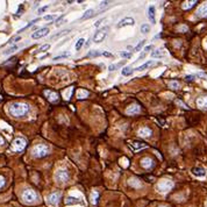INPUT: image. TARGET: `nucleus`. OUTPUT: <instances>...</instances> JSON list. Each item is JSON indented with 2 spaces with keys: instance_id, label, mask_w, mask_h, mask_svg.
I'll use <instances>...</instances> for the list:
<instances>
[{
  "instance_id": "nucleus-1",
  "label": "nucleus",
  "mask_w": 207,
  "mask_h": 207,
  "mask_svg": "<svg viewBox=\"0 0 207 207\" xmlns=\"http://www.w3.org/2000/svg\"><path fill=\"white\" fill-rule=\"evenodd\" d=\"M30 107L28 104H25V102H13L9 105V108H8V112L14 118H21V116H25L28 114Z\"/></svg>"
},
{
  "instance_id": "nucleus-2",
  "label": "nucleus",
  "mask_w": 207,
  "mask_h": 207,
  "mask_svg": "<svg viewBox=\"0 0 207 207\" xmlns=\"http://www.w3.org/2000/svg\"><path fill=\"white\" fill-rule=\"evenodd\" d=\"M31 154H33L34 157L42 158V157L47 156V155L49 154V147L45 146V144H37V146H35L31 149Z\"/></svg>"
},
{
  "instance_id": "nucleus-3",
  "label": "nucleus",
  "mask_w": 207,
  "mask_h": 207,
  "mask_svg": "<svg viewBox=\"0 0 207 207\" xmlns=\"http://www.w3.org/2000/svg\"><path fill=\"white\" fill-rule=\"evenodd\" d=\"M172 187H174V183H172L171 180H169V179H162L157 184V190L160 192H162V193L169 192Z\"/></svg>"
},
{
  "instance_id": "nucleus-4",
  "label": "nucleus",
  "mask_w": 207,
  "mask_h": 207,
  "mask_svg": "<svg viewBox=\"0 0 207 207\" xmlns=\"http://www.w3.org/2000/svg\"><path fill=\"white\" fill-rule=\"evenodd\" d=\"M22 199H23V201L25 202H27V204H31V202H34L36 199H37V194H36V192L34 191V190H30V188H28V190H26V191L23 192V194H22Z\"/></svg>"
},
{
  "instance_id": "nucleus-5",
  "label": "nucleus",
  "mask_w": 207,
  "mask_h": 207,
  "mask_svg": "<svg viewBox=\"0 0 207 207\" xmlns=\"http://www.w3.org/2000/svg\"><path fill=\"white\" fill-rule=\"evenodd\" d=\"M70 176H69V171L66 169H58L55 174V179L59 183H65L69 180Z\"/></svg>"
},
{
  "instance_id": "nucleus-6",
  "label": "nucleus",
  "mask_w": 207,
  "mask_h": 207,
  "mask_svg": "<svg viewBox=\"0 0 207 207\" xmlns=\"http://www.w3.org/2000/svg\"><path fill=\"white\" fill-rule=\"evenodd\" d=\"M27 146V142L25 139H21V137H18V139H15L12 143V149L14 151H22Z\"/></svg>"
},
{
  "instance_id": "nucleus-7",
  "label": "nucleus",
  "mask_w": 207,
  "mask_h": 207,
  "mask_svg": "<svg viewBox=\"0 0 207 207\" xmlns=\"http://www.w3.org/2000/svg\"><path fill=\"white\" fill-rule=\"evenodd\" d=\"M106 35H107V27H106V28H102V29H99V30L94 34L93 41H94L95 43H100V42H102L104 40H105Z\"/></svg>"
},
{
  "instance_id": "nucleus-8",
  "label": "nucleus",
  "mask_w": 207,
  "mask_h": 207,
  "mask_svg": "<svg viewBox=\"0 0 207 207\" xmlns=\"http://www.w3.org/2000/svg\"><path fill=\"white\" fill-rule=\"evenodd\" d=\"M61 197H62V193H61V192H53V193H50V194L48 196L47 200H48V202H49L50 205L55 206V205H57V204L59 202Z\"/></svg>"
},
{
  "instance_id": "nucleus-9",
  "label": "nucleus",
  "mask_w": 207,
  "mask_h": 207,
  "mask_svg": "<svg viewBox=\"0 0 207 207\" xmlns=\"http://www.w3.org/2000/svg\"><path fill=\"white\" fill-rule=\"evenodd\" d=\"M49 31H50L49 28H41V29H39V30H36L35 33L31 34V39L37 40V39L44 37V36H47L48 34H49Z\"/></svg>"
},
{
  "instance_id": "nucleus-10",
  "label": "nucleus",
  "mask_w": 207,
  "mask_h": 207,
  "mask_svg": "<svg viewBox=\"0 0 207 207\" xmlns=\"http://www.w3.org/2000/svg\"><path fill=\"white\" fill-rule=\"evenodd\" d=\"M135 25V20L134 18H130V16H128V18H125L122 20H120L119 23L116 25L118 28H121V27H126V26H133Z\"/></svg>"
},
{
  "instance_id": "nucleus-11",
  "label": "nucleus",
  "mask_w": 207,
  "mask_h": 207,
  "mask_svg": "<svg viewBox=\"0 0 207 207\" xmlns=\"http://www.w3.org/2000/svg\"><path fill=\"white\" fill-rule=\"evenodd\" d=\"M196 14L198 18H207V3H204L202 5H200Z\"/></svg>"
},
{
  "instance_id": "nucleus-12",
  "label": "nucleus",
  "mask_w": 207,
  "mask_h": 207,
  "mask_svg": "<svg viewBox=\"0 0 207 207\" xmlns=\"http://www.w3.org/2000/svg\"><path fill=\"white\" fill-rule=\"evenodd\" d=\"M43 93H44V95L47 97V99L49 101H51V102H57L58 101V95H57L56 92L50 91V90H45Z\"/></svg>"
},
{
  "instance_id": "nucleus-13",
  "label": "nucleus",
  "mask_w": 207,
  "mask_h": 207,
  "mask_svg": "<svg viewBox=\"0 0 207 207\" xmlns=\"http://www.w3.org/2000/svg\"><path fill=\"white\" fill-rule=\"evenodd\" d=\"M141 111V107L137 105V104H133V105L128 106L127 110H126V113L128 115H134V114H139Z\"/></svg>"
},
{
  "instance_id": "nucleus-14",
  "label": "nucleus",
  "mask_w": 207,
  "mask_h": 207,
  "mask_svg": "<svg viewBox=\"0 0 207 207\" xmlns=\"http://www.w3.org/2000/svg\"><path fill=\"white\" fill-rule=\"evenodd\" d=\"M141 166H142L143 169L149 170V169H151V168L154 166V161H152L150 157H144V158L141 160Z\"/></svg>"
},
{
  "instance_id": "nucleus-15",
  "label": "nucleus",
  "mask_w": 207,
  "mask_h": 207,
  "mask_svg": "<svg viewBox=\"0 0 207 207\" xmlns=\"http://www.w3.org/2000/svg\"><path fill=\"white\" fill-rule=\"evenodd\" d=\"M155 14H156V9H155V6L150 5L148 7V18L150 20V22L154 25V23H156V18H155Z\"/></svg>"
},
{
  "instance_id": "nucleus-16",
  "label": "nucleus",
  "mask_w": 207,
  "mask_h": 207,
  "mask_svg": "<svg viewBox=\"0 0 207 207\" xmlns=\"http://www.w3.org/2000/svg\"><path fill=\"white\" fill-rule=\"evenodd\" d=\"M197 106L201 110H207V97L202 95L197 99Z\"/></svg>"
},
{
  "instance_id": "nucleus-17",
  "label": "nucleus",
  "mask_w": 207,
  "mask_h": 207,
  "mask_svg": "<svg viewBox=\"0 0 207 207\" xmlns=\"http://www.w3.org/2000/svg\"><path fill=\"white\" fill-rule=\"evenodd\" d=\"M137 134H139L141 137H149V136H151L152 130H151L149 127H142L141 129H139Z\"/></svg>"
},
{
  "instance_id": "nucleus-18",
  "label": "nucleus",
  "mask_w": 207,
  "mask_h": 207,
  "mask_svg": "<svg viewBox=\"0 0 207 207\" xmlns=\"http://www.w3.org/2000/svg\"><path fill=\"white\" fill-rule=\"evenodd\" d=\"M129 147H130L132 149H134V150H139V149L146 148L147 144H146V143H142V142H139V141H132L130 144H129Z\"/></svg>"
},
{
  "instance_id": "nucleus-19",
  "label": "nucleus",
  "mask_w": 207,
  "mask_h": 207,
  "mask_svg": "<svg viewBox=\"0 0 207 207\" xmlns=\"http://www.w3.org/2000/svg\"><path fill=\"white\" fill-rule=\"evenodd\" d=\"M192 174L194 176H197V177H205L206 176V171L202 168H193L192 169Z\"/></svg>"
},
{
  "instance_id": "nucleus-20",
  "label": "nucleus",
  "mask_w": 207,
  "mask_h": 207,
  "mask_svg": "<svg viewBox=\"0 0 207 207\" xmlns=\"http://www.w3.org/2000/svg\"><path fill=\"white\" fill-rule=\"evenodd\" d=\"M197 3H198L197 0H190V1H184L183 5H182V8L185 9V11H186V9H190V8H192Z\"/></svg>"
},
{
  "instance_id": "nucleus-21",
  "label": "nucleus",
  "mask_w": 207,
  "mask_h": 207,
  "mask_svg": "<svg viewBox=\"0 0 207 207\" xmlns=\"http://www.w3.org/2000/svg\"><path fill=\"white\" fill-rule=\"evenodd\" d=\"M79 202V199H77L76 197H67L65 200V205L66 206H72V205H77Z\"/></svg>"
},
{
  "instance_id": "nucleus-22",
  "label": "nucleus",
  "mask_w": 207,
  "mask_h": 207,
  "mask_svg": "<svg viewBox=\"0 0 207 207\" xmlns=\"http://www.w3.org/2000/svg\"><path fill=\"white\" fill-rule=\"evenodd\" d=\"M165 56V51L163 49H157L151 53V57L152 58H156V57H164Z\"/></svg>"
},
{
  "instance_id": "nucleus-23",
  "label": "nucleus",
  "mask_w": 207,
  "mask_h": 207,
  "mask_svg": "<svg viewBox=\"0 0 207 207\" xmlns=\"http://www.w3.org/2000/svg\"><path fill=\"white\" fill-rule=\"evenodd\" d=\"M152 49H154V45H152V44H150V45H147V47H146V48L143 49L142 54H141V55L139 56V61L143 59V58H144V57H146L147 55H148V53H149V51H150V50H152Z\"/></svg>"
},
{
  "instance_id": "nucleus-24",
  "label": "nucleus",
  "mask_w": 207,
  "mask_h": 207,
  "mask_svg": "<svg viewBox=\"0 0 207 207\" xmlns=\"http://www.w3.org/2000/svg\"><path fill=\"white\" fill-rule=\"evenodd\" d=\"M94 9H87V11H85L84 15L81 16V20H87L90 18H92V16H94Z\"/></svg>"
},
{
  "instance_id": "nucleus-25",
  "label": "nucleus",
  "mask_w": 207,
  "mask_h": 207,
  "mask_svg": "<svg viewBox=\"0 0 207 207\" xmlns=\"http://www.w3.org/2000/svg\"><path fill=\"white\" fill-rule=\"evenodd\" d=\"M154 64V61H148L147 63H144V64H142V65H140V66H137L135 70L136 71H143V70H146V69H148L149 66H151Z\"/></svg>"
},
{
  "instance_id": "nucleus-26",
  "label": "nucleus",
  "mask_w": 207,
  "mask_h": 207,
  "mask_svg": "<svg viewBox=\"0 0 207 207\" xmlns=\"http://www.w3.org/2000/svg\"><path fill=\"white\" fill-rule=\"evenodd\" d=\"M132 73H133V69H132L130 66H125V67H122V70H121V75H122V76L127 77V76H130Z\"/></svg>"
},
{
  "instance_id": "nucleus-27",
  "label": "nucleus",
  "mask_w": 207,
  "mask_h": 207,
  "mask_svg": "<svg viewBox=\"0 0 207 207\" xmlns=\"http://www.w3.org/2000/svg\"><path fill=\"white\" fill-rule=\"evenodd\" d=\"M98 198H99V193H98L97 191H93V192L91 193V204L95 206V205L98 204Z\"/></svg>"
},
{
  "instance_id": "nucleus-28",
  "label": "nucleus",
  "mask_w": 207,
  "mask_h": 207,
  "mask_svg": "<svg viewBox=\"0 0 207 207\" xmlns=\"http://www.w3.org/2000/svg\"><path fill=\"white\" fill-rule=\"evenodd\" d=\"M89 91H86V90H79L78 92H77V98L78 99H84V98H86V97H89Z\"/></svg>"
},
{
  "instance_id": "nucleus-29",
  "label": "nucleus",
  "mask_w": 207,
  "mask_h": 207,
  "mask_svg": "<svg viewBox=\"0 0 207 207\" xmlns=\"http://www.w3.org/2000/svg\"><path fill=\"white\" fill-rule=\"evenodd\" d=\"M125 64V61H122V62H120V63H116V64H111L110 66H108V71H114V70H116L118 67H120V66H122Z\"/></svg>"
},
{
  "instance_id": "nucleus-30",
  "label": "nucleus",
  "mask_w": 207,
  "mask_h": 207,
  "mask_svg": "<svg viewBox=\"0 0 207 207\" xmlns=\"http://www.w3.org/2000/svg\"><path fill=\"white\" fill-rule=\"evenodd\" d=\"M129 185H132L134 187H140L141 186V182L139 179H136V178H132V179H129Z\"/></svg>"
},
{
  "instance_id": "nucleus-31",
  "label": "nucleus",
  "mask_w": 207,
  "mask_h": 207,
  "mask_svg": "<svg viewBox=\"0 0 207 207\" xmlns=\"http://www.w3.org/2000/svg\"><path fill=\"white\" fill-rule=\"evenodd\" d=\"M169 87H170V89H174V90H177V89L180 87V84H179L178 81H176V80H172V81L169 83Z\"/></svg>"
},
{
  "instance_id": "nucleus-32",
  "label": "nucleus",
  "mask_w": 207,
  "mask_h": 207,
  "mask_svg": "<svg viewBox=\"0 0 207 207\" xmlns=\"http://www.w3.org/2000/svg\"><path fill=\"white\" fill-rule=\"evenodd\" d=\"M146 42H147L146 40H142V41H140L139 43H137V45H136V47H135V49H134L135 53H136V51H140V50L143 48V45L146 44Z\"/></svg>"
},
{
  "instance_id": "nucleus-33",
  "label": "nucleus",
  "mask_w": 207,
  "mask_h": 207,
  "mask_svg": "<svg viewBox=\"0 0 207 207\" xmlns=\"http://www.w3.org/2000/svg\"><path fill=\"white\" fill-rule=\"evenodd\" d=\"M149 31H150V25H148V23H143V25L141 26V33L147 34V33H149Z\"/></svg>"
},
{
  "instance_id": "nucleus-34",
  "label": "nucleus",
  "mask_w": 207,
  "mask_h": 207,
  "mask_svg": "<svg viewBox=\"0 0 207 207\" xmlns=\"http://www.w3.org/2000/svg\"><path fill=\"white\" fill-rule=\"evenodd\" d=\"M84 42H85V40H84V39H79V40L76 42L75 49H76V50H80V48L84 45Z\"/></svg>"
},
{
  "instance_id": "nucleus-35",
  "label": "nucleus",
  "mask_w": 207,
  "mask_h": 207,
  "mask_svg": "<svg viewBox=\"0 0 207 207\" xmlns=\"http://www.w3.org/2000/svg\"><path fill=\"white\" fill-rule=\"evenodd\" d=\"M16 49H18V45H13V47H11L9 49H7L6 51H4V55H11L12 53H14Z\"/></svg>"
},
{
  "instance_id": "nucleus-36",
  "label": "nucleus",
  "mask_w": 207,
  "mask_h": 207,
  "mask_svg": "<svg viewBox=\"0 0 207 207\" xmlns=\"http://www.w3.org/2000/svg\"><path fill=\"white\" fill-rule=\"evenodd\" d=\"M39 20H40V19H34V20H33V21H30V22H29V23H28V25H27V26H26V27H23V28H22V29H20V30H19V31H18V33H21V31H23V30H25V29H27V28H29V27H31V26H33V25H34V23H35V22H37V21H39Z\"/></svg>"
},
{
  "instance_id": "nucleus-37",
  "label": "nucleus",
  "mask_w": 207,
  "mask_h": 207,
  "mask_svg": "<svg viewBox=\"0 0 207 207\" xmlns=\"http://www.w3.org/2000/svg\"><path fill=\"white\" fill-rule=\"evenodd\" d=\"M101 55V53L99 50H92V51H90L89 53V56L90 57H98V56H100Z\"/></svg>"
},
{
  "instance_id": "nucleus-38",
  "label": "nucleus",
  "mask_w": 207,
  "mask_h": 207,
  "mask_svg": "<svg viewBox=\"0 0 207 207\" xmlns=\"http://www.w3.org/2000/svg\"><path fill=\"white\" fill-rule=\"evenodd\" d=\"M50 47H51L50 44H43V45H41V47L39 48V50H37V51H39V53H43V51L49 50V49H50Z\"/></svg>"
},
{
  "instance_id": "nucleus-39",
  "label": "nucleus",
  "mask_w": 207,
  "mask_h": 207,
  "mask_svg": "<svg viewBox=\"0 0 207 207\" xmlns=\"http://www.w3.org/2000/svg\"><path fill=\"white\" fill-rule=\"evenodd\" d=\"M108 5H110V1H102V3H100V5H99V11H102V8L105 9V8H107L108 7Z\"/></svg>"
},
{
  "instance_id": "nucleus-40",
  "label": "nucleus",
  "mask_w": 207,
  "mask_h": 207,
  "mask_svg": "<svg viewBox=\"0 0 207 207\" xmlns=\"http://www.w3.org/2000/svg\"><path fill=\"white\" fill-rule=\"evenodd\" d=\"M120 164L124 165V168H127V166H128V160H127V158H125V157H124V158H121V160H120Z\"/></svg>"
},
{
  "instance_id": "nucleus-41",
  "label": "nucleus",
  "mask_w": 207,
  "mask_h": 207,
  "mask_svg": "<svg viewBox=\"0 0 207 207\" xmlns=\"http://www.w3.org/2000/svg\"><path fill=\"white\" fill-rule=\"evenodd\" d=\"M55 18H56V15H44L43 16V19L45 21H51V20H54Z\"/></svg>"
},
{
  "instance_id": "nucleus-42",
  "label": "nucleus",
  "mask_w": 207,
  "mask_h": 207,
  "mask_svg": "<svg viewBox=\"0 0 207 207\" xmlns=\"http://www.w3.org/2000/svg\"><path fill=\"white\" fill-rule=\"evenodd\" d=\"M69 56H70V54H64V55H61V56H56V57H54V61H57V59H61V58H66Z\"/></svg>"
},
{
  "instance_id": "nucleus-43",
  "label": "nucleus",
  "mask_w": 207,
  "mask_h": 207,
  "mask_svg": "<svg viewBox=\"0 0 207 207\" xmlns=\"http://www.w3.org/2000/svg\"><path fill=\"white\" fill-rule=\"evenodd\" d=\"M48 8H49V5H45V6L41 7V8H39V14H42V13H44V12H45Z\"/></svg>"
},
{
  "instance_id": "nucleus-44",
  "label": "nucleus",
  "mask_w": 207,
  "mask_h": 207,
  "mask_svg": "<svg viewBox=\"0 0 207 207\" xmlns=\"http://www.w3.org/2000/svg\"><path fill=\"white\" fill-rule=\"evenodd\" d=\"M63 19H64V15H61L59 18L56 20V23H55V25H56V26H61V25H62V20H63Z\"/></svg>"
},
{
  "instance_id": "nucleus-45",
  "label": "nucleus",
  "mask_w": 207,
  "mask_h": 207,
  "mask_svg": "<svg viewBox=\"0 0 207 207\" xmlns=\"http://www.w3.org/2000/svg\"><path fill=\"white\" fill-rule=\"evenodd\" d=\"M176 104H177V105H179V106H182V107H183V108H185V110H186V108H188V107L185 105V104H184L183 101H180V100H176Z\"/></svg>"
},
{
  "instance_id": "nucleus-46",
  "label": "nucleus",
  "mask_w": 207,
  "mask_h": 207,
  "mask_svg": "<svg viewBox=\"0 0 207 207\" xmlns=\"http://www.w3.org/2000/svg\"><path fill=\"white\" fill-rule=\"evenodd\" d=\"M5 186V178L3 176H0V188Z\"/></svg>"
},
{
  "instance_id": "nucleus-47",
  "label": "nucleus",
  "mask_w": 207,
  "mask_h": 207,
  "mask_svg": "<svg viewBox=\"0 0 207 207\" xmlns=\"http://www.w3.org/2000/svg\"><path fill=\"white\" fill-rule=\"evenodd\" d=\"M105 20H106V19H100V20H98V21H97V22L94 23V26H95V27L98 28V27H99V26L101 25V22H102V21H105Z\"/></svg>"
},
{
  "instance_id": "nucleus-48",
  "label": "nucleus",
  "mask_w": 207,
  "mask_h": 207,
  "mask_svg": "<svg viewBox=\"0 0 207 207\" xmlns=\"http://www.w3.org/2000/svg\"><path fill=\"white\" fill-rule=\"evenodd\" d=\"M130 55H132V53H121V54H120V56H121V57H128Z\"/></svg>"
},
{
  "instance_id": "nucleus-49",
  "label": "nucleus",
  "mask_w": 207,
  "mask_h": 207,
  "mask_svg": "<svg viewBox=\"0 0 207 207\" xmlns=\"http://www.w3.org/2000/svg\"><path fill=\"white\" fill-rule=\"evenodd\" d=\"M101 55L106 56V57H111V56H112V54H111V53H107V51H102V53H101Z\"/></svg>"
},
{
  "instance_id": "nucleus-50",
  "label": "nucleus",
  "mask_w": 207,
  "mask_h": 207,
  "mask_svg": "<svg viewBox=\"0 0 207 207\" xmlns=\"http://www.w3.org/2000/svg\"><path fill=\"white\" fill-rule=\"evenodd\" d=\"M194 76H186V80H193Z\"/></svg>"
},
{
  "instance_id": "nucleus-51",
  "label": "nucleus",
  "mask_w": 207,
  "mask_h": 207,
  "mask_svg": "<svg viewBox=\"0 0 207 207\" xmlns=\"http://www.w3.org/2000/svg\"><path fill=\"white\" fill-rule=\"evenodd\" d=\"M3 144H5V140H4V137L0 136V146H3Z\"/></svg>"
},
{
  "instance_id": "nucleus-52",
  "label": "nucleus",
  "mask_w": 207,
  "mask_h": 207,
  "mask_svg": "<svg viewBox=\"0 0 207 207\" xmlns=\"http://www.w3.org/2000/svg\"><path fill=\"white\" fill-rule=\"evenodd\" d=\"M178 29H179V30H184V31H186V30H187V27H186V26H184V27H179Z\"/></svg>"
},
{
  "instance_id": "nucleus-53",
  "label": "nucleus",
  "mask_w": 207,
  "mask_h": 207,
  "mask_svg": "<svg viewBox=\"0 0 207 207\" xmlns=\"http://www.w3.org/2000/svg\"><path fill=\"white\" fill-rule=\"evenodd\" d=\"M161 207H165V206H161Z\"/></svg>"
}]
</instances>
